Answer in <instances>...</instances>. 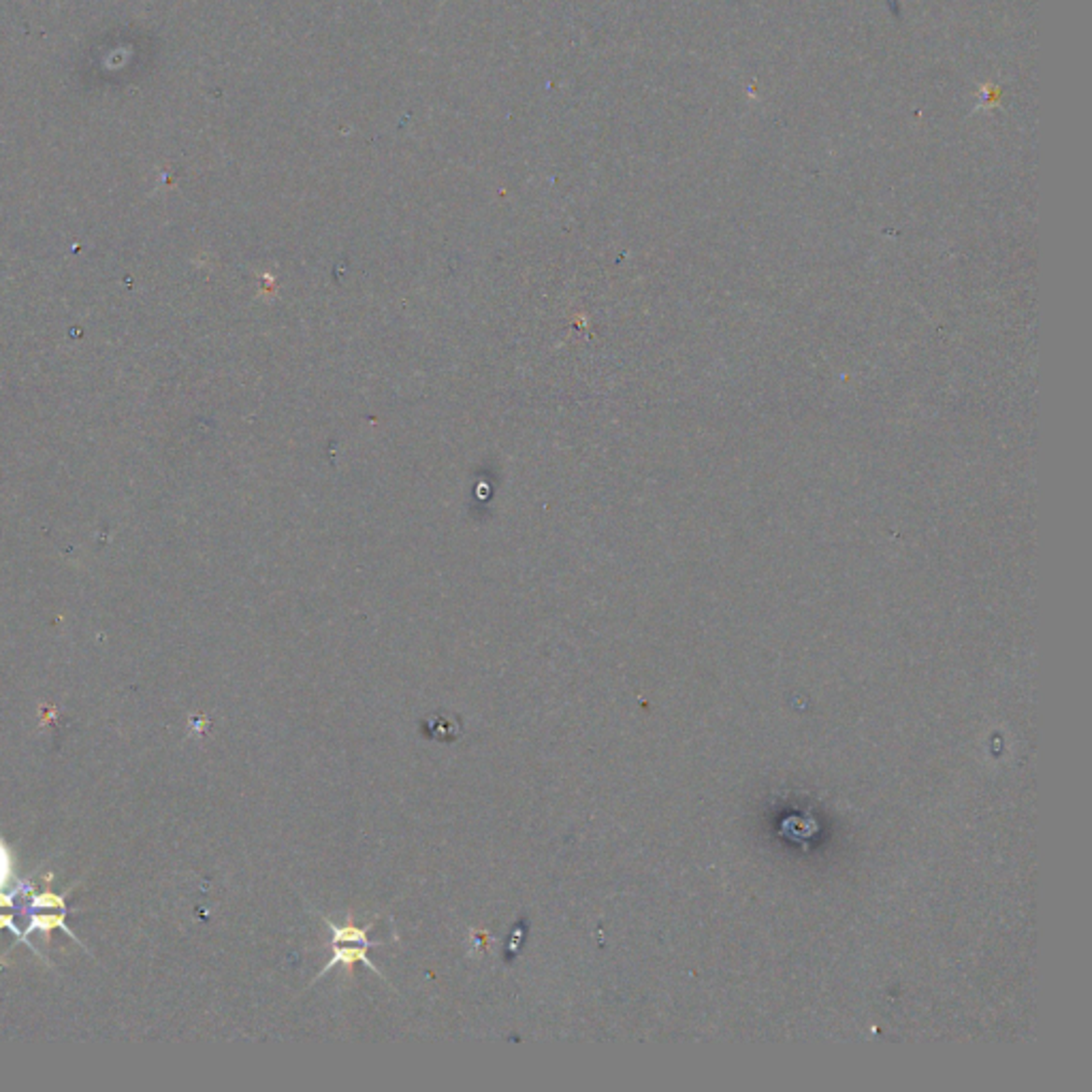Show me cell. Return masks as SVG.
<instances>
[{
    "label": "cell",
    "mask_w": 1092,
    "mask_h": 1092,
    "mask_svg": "<svg viewBox=\"0 0 1092 1092\" xmlns=\"http://www.w3.org/2000/svg\"><path fill=\"white\" fill-rule=\"evenodd\" d=\"M329 930H331V950H333V956H331V960L327 962V967L322 969V975H327L331 967L335 965H355V962H363L369 969L374 971V973H378L382 977V973L372 960L367 958V950L369 947H378L382 943H376V941H369L367 939V930L365 929H359L355 924H346V926H335L333 922L325 920Z\"/></svg>",
    "instance_id": "cell-1"
},
{
    "label": "cell",
    "mask_w": 1092,
    "mask_h": 1092,
    "mask_svg": "<svg viewBox=\"0 0 1092 1092\" xmlns=\"http://www.w3.org/2000/svg\"><path fill=\"white\" fill-rule=\"evenodd\" d=\"M64 920H66V914H64V911H60V914H56V915H54V914L33 915V924H30L28 932H33V930H45V932H48V930H51V929H63L64 932H69L71 939H75V935H73V932L69 930V926L64 924ZM75 941H78V939H75Z\"/></svg>",
    "instance_id": "cell-2"
},
{
    "label": "cell",
    "mask_w": 1092,
    "mask_h": 1092,
    "mask_svg": "<svg viewBox=\"0 0 1092 1092\" xmlns=\"http://www.w3.org/2000/svg\"><path fill=\"white\" fill-rule=\"evenodd\" d=\"M7 877H9V854L0 845V907H13V894H3Z\"/></svg>",
    "instance_id": "cell-3"
},
{
    "label": "cell",
    "mask_w": 1092,
    "mask_h": 1092,
    "mask_svg": "<svg viewBox=\"0 0 1092 1092\" xmlns=\"http://www.w3.org/2000/svg\"><path fill=\"white\" fill-rule=\"evenodd\" d=\"M33 907L35 909H39V907H45V909H66L63 896L51 894V892H43L39 896H33Z\"/></svg>",
    "instance_id": "cell-4"
},
{
    "label": "cell",
    "mask_w": 1092,
    "mask_h": 1092,
    "mask_svg": "<svg viewBox=\"0 0 1092 1092\" xmlns=\"http://www.w3.org/2000/svg\"><path fill=\"white\" fill-rule=\"evenodd\" d=\"M0 929H11V930H13V932H15V935H18V937H20V941H24V943H28V939H26V935H21V932H20V929H18V926H15V924H13V915H11V914H5V915H3V914H0ZM28 945H30V943H28ZM30 947H33V950H35V945H30Z\"/></svg>",
    "instance_id": "cell-5"
}]
</instances>
